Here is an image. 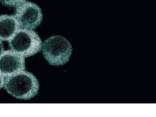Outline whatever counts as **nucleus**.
I'll list each match as a JSON object with an SVG mask.
<instances>
[{"mask_svg":"<svg viewBox=\"0 0 156 117\" xmlns=\"http://www.w3.org/2000/svg\"><path fill=\"white\" fill-rule=\"evenodd\" d=\"M3 87L15 98L28 100L38 94L40 83L33 73L24 70L5 77Z\"/></svg>","mask_w":156,"mask_h":117,"instance_id":"nucleus-1","label":"nucleus"},{"mask_svg":"<svg viewBox=\"0 0 156 117\" xmlns=\"http://www.w3.org/2000/svg\"><path fill=\"white\" fill-rule=\"evenodd\" d=\"M19 24L14 15H0V40L8 41L19 29Z\"/></svg>","mask_w":156,"mask_h":117,"instance_id":"nucleus-6","label":"nucleus"},{"mask_svg":"<svg viewBox=\"0 0 156 117\" xmlns=\"http://www.w3.org/2000/svg\"><path fill=\"white\" fill-rule=\"evenodd\" d=\"M26 69L25 58L12 50L4 51L0 55V73L4 77Z\"/></svg>","mask_w":156,"mask_h":117,"instance_id":"nucleus-5","label":"nucleus"},{"mask_svg":"<svg viewBox=\"0 0 156 117\" xmlns=\"http://www.w3.org/2000/svg\"><path fill=\"white\" fill-rule=\"evenodd\" d=\"M4 51V46L2 40H0V55Z\"/></svg>","mask_w":156,"mask_h":117,"instance_id":"nucleus-9","label":"nucleus"},{"mask_svg":"<svg viewBox=\"0 0 156 117\" xmlns=\"http://www.w3.org/2000/svg\"><path fill=\"white\" fill-rule=\"evenodd\" d=\"M43 56L51 66H62L69 61L72 55V44L65 37L61 35L53 36L42 43Z\"/></svg>","mask_w":156,"mask_h":117,"instance_id":"nucleus-2","label":"nucleus"},{"mask_svg":"<svg viewBox=\"0 0 156 117\" xmlns=\"http://www.w3.org/2000/svg\"><path fill=\"white\" fill-rule=\"evenodd\" d=\"M20 29L34 30L42 21V12L40 7L35 3L25 1L15 8L14 15Z\"/></svg>","mask_w":156,"mask_h":117,"instance_id":"nucleus-4","label":"nucleus"},{"mask_svg":"<svg viewBox=\"0 0 156 117\" xmlns=\"http://www.w3.org/2000/svg\"><path fill=\"white\" fill-rule=\"evenodd\" d=\"M5 83V77L0 73V90L4 87Z\"/></svg>","mask_w":156,"mask_h":117,"instance_id":"nucleus-8","label":"nucleus"},{"mask_svg":"<svg viewBox=\"0 0 156 117\" xmlns=\"http://www.w3.org/2000/svg\"><path fill=\"white\" fill-rule=\"evenodd\" d=\"M11 50L22 56L29 58L41 50L42 41L40 36L33 30L19 29L8 41Z\"/></svg>","mask_w":156,"mask_h":117,"instance_id":"nucleus-3","label":"nucleus"},{"mask_svg":"<svg viewBox=\"0 0 156 117\" xmlns=\"http://www.w3.org/2000/svg\"><path fill=\"white\" fill-rule=\"evenodd\" d=\"M26 1V0H0V2L5 6L15 8Z\"/></svg>","mask_w":156,"mask_h":117,"instance_id":"nucleus-7","label":"nucleus"}]
</instances>
